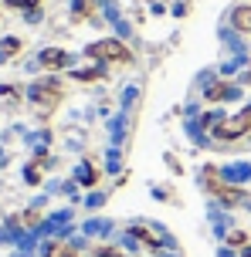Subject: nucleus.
<instances>
[{
	"label": "nucleus",
	"instance_id": "nucleus-1",
	"mask_svg": "<svg viewBox=\"0 0 251 257\" xmlns=\"http://www.w3.org/2000/svg\"><path fill=\"white\" fill-rule=\"evenodd\" d=\"M85 54H89V61H99V64H129L132 61V51L116 38H102L95 44H89Z\"/></svg>",
	"mask_w": 251,
	"mask_h": 257
},
{
	"label": "nucleus",
	"instance_id": "nucleus-2",
	"mask_svg": "<svg viewBox=\"0 0 251 257\" xmlns=\"http://www.w3.org/2000/svg\"><path fill=\"white\" fill-rule=\"evenodd\" d=\"M31 105L38 108V115H51L58 102H61V85L54 81V78H41L38 85H31Z\"/></svg>",
	"mask_w": 251,
	"mask_h": 257
},
{
	"label": "nucleus",
	"instance_id": "nucleus-3",
	"mask_svg": "<svg viewBox=\"0 0 251 257\" xmlns=\"http://www.w3.org/2000/svg\"><path fill=\"white\" fill-rule=\"evenodd\" d=\"M129 237H139L146 247H163V244H170V233L166 230H159L156 223H129Z\"/></svg>",
	"mask_w": 251,
	"mask_h": 257
},
{
	"label": "nucleus",
	"instance_id": "nucleus-4",
	"mask_svg": "<svg viewBox=\"0 0 251 257\" xmlns=\"http://www.w3.org/2000/svg\"><path fill=\"white\" fill-rule=\"evenodd\" d=\"M204 98L207 102H234V98H241V88L227 85V81H207L204 85Z\"/></svg>",
	"mask_w": 251,
	"mask_h": 257
},
{
	"label": "nucleus",
	"instance_id": "nucleus-5",
	"mask_svg": "<svg viewBox=\"0 0 251 257\" xmlns=\"http://www.w3.org/2000/svg\"><path fill=\"white\" fill-rule=\"evenodd\" d=\"M38 64L44 68V71H65L68 64H71V54L61 51V48H44L38 58Z\"/></svg>",
	"mask_w": 251,
	"mask_h": 257
},
{
	"label": "nucleus",
	"instance_id": "nucleus-6",
	"mask_svg": "<svg viewBox=\"0 0 251 257\" xmlns=\"http://www.w3.org/2000/svg\"><path fill=\"white\" fill-rule=\"evenodd\" d=\"M231 27L238 31V34H251V7L248 4H241L231 11Z\"/></svg>",
	"mask_w": 251,
	"mask_h": 257
},
{
	"label": "nucleus",
	"instance_id": "nucleus-7",
	"mask_svg": "<svg viewBox=\"0 0 251 257\" xmlns=\"http://www.w3.org/2000/svg\"><path fill=\"white\" fill-rule=\"evenodd\" d=\"M71 78H75V81H99V78H106V64H99V61H95L92 68L71 71Z\"/></svg>",
	"mask_w": 251,
	"mask_h": 257
},
{
	"label": "nucleus",
	"instance_id": "nucleus-8",
	"mask_svg": "<svg viewBox=\"0 0 251 257\" xmlns=\"http://www.w3.org/2000/svg\"><path fill=\"white\" fill-rule=\"evenodd\" d=\"M95 7H99V0H75V7H71V21H85V17H92Z\"/></svg>",
	"mask_w": 251,
	"mask_h": 257
},
{
	"label": "nucleus",
	"instance_id": "nucleus-9",
	"mask_svg": "<svg viewBox=\"0 0 251 257\" xmlns=\"http://www.w3.org/2000/svg\"><path fill=\"white\" fill-rule=\"evenodd\" d=\"M44 257H75V250H71L65 240H51V244L44 247Z\"/></svg>",
	"mask_w": 251,
	"mask_h": 257
},
{
	"label": "nucleus",
	"instance_id": "nucleus-10",
	"mask_svg": "<svg viewBox=\"0 0 251 257\" xmlns=\"http://www.w3.org/2000/svg\"><path fill=\"white\" fill-rule=\"evenodd\" d=\"M75 176H78V183H85V186H95V180H99V173H95L89 163H81V166L75 169Z\"/></svg>",
	"mask_w": 251,
	"mask_h": 257
},
{
	"label": "nucleus",
	"instance_id": "nucleus-11",
	"mask_svg": "<svg viewBox=\"0 0 251 257\" xmlns=\"http://www.w3.org/2000/svg\"><path fill=\"white\" fill-rule=\"evenodd\" d=\"M17 51H21V41L17 38H4V44H0V58H14Z\"/></svg>",
	"mask_w": 251,
	"mask_h": 257
},
{
	"label": "nucleus",
	"instance_id": "nucleus-12",
	"mask_svg": "<svg viewBox=\"0 0 251 257\" xmlns=\"http://www.w3.org/2000/svg\"><path fill=\"white\" fill-rule=\"evenodd\" d=\"M4 4H7V7H14V11H38L41 7V0H4Z\"/></svg>",
	"mask_w": 251,
	"mask_h": 257
},
{
	"label": "nucleus",
	"instance_id": "nucleus-13",
	"mask_svg": "<svg viewBox=\"0 0 251 257\" xmlns=\"http://www.w3.org/2000/svg\"><path fill=\"white\" fill-rule=\"evenodd\" d=\"M248 240H251V237L244 230H231V233H227V247H248Z\"/></svg>",
	"mask_w": 251,
	"mask_h": 257
},
{
	"label": "nucleus",
	"instance_id": "nucleus-14",
	"mask_svg": "<svg viewBox=\"0 0 251 257\" xmlns=\"http://www.w3.org/2000/svg\"><path fill=\"white\" fill-rule=\"evenodd\" d=\"M21 223H24V227H38V223H41V213H38V210H27L24 217H21Z\"/></svg>",
	"mask_w": 251,
	"mask_h": 257
},
{
	"label": "nucleus",
	"instance_id": "nucleus-15",
	"mask_svg": "<svg viewBox=\"0 0 251 257\" xmlns=\"http://www.w3.org/2000/svg\"><path fill=\"white\" fill-rule=\"evenodd\" d=\"M41 166H44V163H41ZM41 166H27L24 169V180L27 183H41Z\"/></svg>",
	"mask_w": 251,
	"mask_h": 257
},
{
	"label": "nucleus",
	"instance_id": "nucleus-16",
	"mask_svg": "<svg viewBox=\"0 0 251 257\" xmlns=\"http://www.w3.org/2000/svg\"><path fill=\"white\" fill-rule=\"evenodd\" d=\"M106 159H109V163H106V166H109V173H116V169H119V149H109V156H106Z\"/></svg>",
	"mask_w": 251,
	"mask_h": 257
},
{
	"label": "nucleus",
	"instance_id": "nucleus-17",
	"mask_svg": "<svg viewBox=\"0 0 251 257\" xmlns=\"http://www.w3.org/2000/svg\"><path fill=\"white\" fill-rule=\"evenodd\" d=\"M241 81H248V85H251V61H248V68H244V75H241Z\"/></svg>",
	"mask_w": 251,
	"mask_h": 257
},
{
	"label": "nucleus",
	"instance_id": "nucleus-18",
	"mask_svg": "<svg viewBox=\"0 0 251 257\" xmlns=\"http://www.w3.org/2000/svg\"><path fill=\"white\" fill-rule=\"evenodd\" d=\"M217 257H234V254H231V250H221V254H217Z\"/></svg>",
	"mask_w": 251,
	"mask_h": 257
},
{
	"label": "nucleus",
	"instance_id": "nucleus-19",
	"mask_svg": "<svg viewBox=\"0 0 251 257\" xmlns=\"http://www.w3.org/2000/svg\"><path fill=\"white\" fill-rule=\"evenodd\" d=\"M241 257H251V247H248V250H244V254H241Z\"/></svg>",
	"mask_w": 251,
	"mask_h": 257
}]
</instances>
